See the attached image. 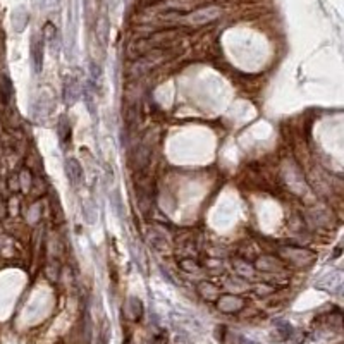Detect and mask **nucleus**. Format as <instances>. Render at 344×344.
Returning a JSON list of instances; mask_svg holds the SVG:
<instances>
[{"label": "nucleus", "mask_w": 344, "mask_h": 344, "mask_svg": "<svg viewBox=\"0 0 344 344\" xmlns=\"http://www.w3.org/2000/svg\"><path fill=\"white\" fill-rule=\"evenodd\" d=\"M66 172H67L69 181H71L72 184H78L81 181V177H83V169H81L79 162L76 159H69L66 162Z\"/></svg>", "instance_id": "1"}, {"label": "nucleus", "mask_w": 344, "mask_h": 344, "mask_svg": "<svg viewBox=\"0 0 344 344\" xmlns=\"http://www.w3.org/2000/svg\"><path fill=\"white\" fill-rule=\"evenodd\" d=\"M126 344H133V341H126Z\"/></svg>", "instance_id": "2"}]
</instances>
